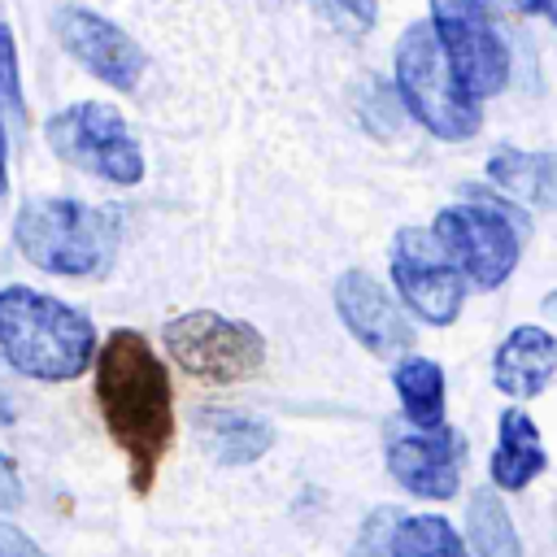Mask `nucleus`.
<instances>
[{
    "mask_svg": "<svg viewBox=\"0 0 557 557\" xmlns=\"http://www.w3.org/2000/svg\"><path fill=\"white\" fill-rule=\"evenodd\" d=\"M466 466V440L453 426H413L409 435H396L387 448V470L392 479L426 500H448L461 483Z\"/></svg>",
    "mask_w": 557,
    "mask_h": 557,
    "instance_id": "11",
    "label": "nucleus"
},
{
    "mask_svg": "<svg viewBox=\"0 0 557 557\" xmlns=\"http://www.w3.org/2000/svg\"><path fill=\"white\" fill-rule=\"evenodd\" d=\"M44 135L61 161H70L91 178H104L117 187H135L144 178V148L131 135L126 117L104 100L65 104L61 113L48 117Z\"/></svg>",
    "mask_w": 557,
    "mask_h": 557,
    "instance_id": "5",
    "label": "nucleus"
},
{
    "mask_svg": "<svg viewBox=\"0 0 557 557\" xmlns=\"http://www.w3.org/2000/svg\"><path fill=\"white\" fill-rule=\"evenodd\" d=\"M13 239L35 270L65 278H96L113 265L122 218L117 209L83 205L70 196H35L17 209Z\"/></svg>",
    "mask_w": 557,
    "mask_h": 557,
    "instance_id": "3",
    "label": "nucleus"
},
{
    "mask_svg": "<svg viewBox=\"0 0 557 557\" xmlns=\"http://www.w3.org/2000/svg\"><path fill=\"white\" fill-rule=\"evenodd\" d=\"M509 4H513L518 13H544V17L553 13V0H509Z\"/></svg>",
    "mask_w": 557,
    "mask_h": 557,
    "instance_id": "26",
    "label": "nucleus"
},
{
    "mask_svg": "<svg viewBox=\"0 0 557 557\" xmlns=\"http://www.w3.org/2000/svg\"><path fill=\"white\" fill-rule=\"evenodd\" d=\"M0 357L39 383H70L96 366V326L83 309L35 292L0 287Z\"/></svg>",
    "mask_w": 557,
    "mask_h": 557,
    "instance_id": "2",
    "label": "nucleus"
},
{
    "mask_svg": "<svg viewBox=\"0 0 557 557\" xmlns=\"http://www.w3.org/2000/svg\"><path fill=\"white\" fill-rule=\"evenodd\" d=\"M466 535H470V548L479 557H522V544H518V531L500 505L496 492H474L470 505H466Z\"/></svg>",
    "mask_w": 557,
    "mask_h": 557,
    "instance_id": "18",
    "label": "nucleus"
},
{
    "mask_svg": "<svg viewBox=\"0 0 557 557\" xmlns=\"http://www.w3.org/2000/svg\"><path fill=\"white\" fill-rule=\"evenodd\" d=\"M392 283L405 309L426 326H448L461 313V300L470 287L461 270L448 261V252L440 248L435 231H418V226H400L392 239Z\"/></svg>",
    "mask_w": 557,
    "mask_h": 557,
    "instance_id": "8",
    "label": "nucleus"
},
{
    "mask_svg": "<svg viewBox=\"0 0 557 557\" xmlns=\"http://www.w3.org/2000/svg\"><path fill=\"white\" fill-rule=\"evenodd\" d=\"M318 4L344 30H370L374 17H379V0H318Z\"/></svg>",
    "mask_w": 557,
    "mask_h": 557,
    "instance_id": "22",
    "label": "nucleus"
},
{
    "mask_svg": "<svg viewBox=\"0 0 557 557\" xmlns=\"http://www.w3.org/2000/svg\"><path fill=\"white\" fill-rule=\"evenodd\" d=\"M96 405L131 466V487L148 492L174 444V387L165 361L139 331H109L96 348Z\"/></svg>",
    "mask_w": 557,
    "mask_h": 557,
    "instance_id": "1",
    "label": "nucleus"
},
{
    "mask_svg": "<svg viewBox=\"0 0 557 557\" xmlns=\"http://www.w3.org/2000/svg\"><path fill=\"white\" fill-rule=\"evenodd\" d=\"M335 309L348 326V335L374 352V357H400L413 348V326L400 313V305L383 292V283L366 270H348L335 283Z\"/></svg>",
    "mask_w": 557,
    "mask_h": 557,
    "instance_id": "12",
    "label": "nucleus"
},
{
    "mask_svg": "<svg viewBox=\"0 0 557 557\" xmlns=\"http://www.w3.org/2000/svg\"><path fill=\"white\" fill-rule=\"evenodd\" d=\"M431 26L457 65L461 83L487 100L509 83V48L496 30L487 0H431Z\"/></svg>",
    "mask_w": 557,
    "mask_h": 557,
    "instance_id": "9",
    "label": "nucleus"
},
{
    "mask_svg": "<svg viewBox=\"0 0 557 557\" xmlns=\"http://www.w3.org/2000/svg\"><path fill=\"white\" fill-rule=\"evenodd\" d=\"M0 557H48V553L13 522H0Z\"/></svg>",
    "mask_w": 557,
    "mask_h": 557,
    "instance_id": "23",
    "label": "nucleus"
},
{
    "mask_svg": "<svg viewBox=\"0 0 557 557\" xmlns=\"http://www.w3.org/2000/svg\"><path fill=\"white\" fill-rule=\"evenodd\" d=\"M52 30H57L61 48L87 74L109 83L113 91H135L139 87V78L148 70V57L117 22H109V17H100V13L83 9V4H65V9H57Z\"/></svg>",
    "mask_w": 557,
    "mask_h": 557,
    "instance_id": "10",
    "label": "nucleus"
},
{
    "mask_svg": "<svg viewBox=\"0 0 557 557\" xmlns=\"http://www.w3.org/2000/svg\"><path fill=\"white\" fill-rule=\"evenodd\" d=\"M544 466L548 457H544L535 422L522 409H505L496 426V448H492V483L500 492H522Z\"/></svg>",
    "mask_w": 557,
    "mask_h": 557,
    "instance_id": "14",
    "label": "nucleus"
},
{
    "mask_svg": "<svg viewBox=\"0 0 557 557\" xmlns=\"http://www.w3.org/2000/svg\"><path fill=\"white\" fill-rule=\"evenodd\" d=\"M431 231L470 287H500L522 257L518 222L496 205H448L435 213Z\"/></svg>",
    "mask_w": 557,
    "mask_h": 557,
    "instance_id": "6",
    "label": "nucleus"
},
{
    "mask_svg": "<svg viewBox=\"0 0 557 557\" xmlns=\"http://www.w3.org/2000/svg\"><path fill=\"white\" fill-rule=\"evenodd\" d=\"M553 374H557V335H548L544 326H513L496 348L492 383L513 400L540 396L553 383Z\"/></svg>",
    "mask_w": 557,
    "mask_h": 557,
    "instance_id": "13",
    "label": "nucleus"
},
{
    "mask_svg": "<svg viewBox=\"0 0 557 557\" xmlns=\"http://www.w3.org/2000/svg\"><path fill=\"white\" fill-rule=\"evenodd\" d=\"M392 548H396V557H466L461 535L440 513L400 518L396 535H392Z\"/></svg>",
    "mask_w": 557,
    "mask_h": 557,
    "instance_id": "19",
    "label": "nucleus"
},
{
    "mask_svg": "<svg viewBox=\"0 0 557 557\" xmlns=\"http://www.w3.org/2000/svg\"><path fill=\"white\" fill-rule=\"evenodd\" d=\"M22 500V487H17V474H13V466H9V457L0 453V509H9V505H17Z\"/></svg>",
    "mask_w": 557,
    "mask_h": 557,
    "instance_id": "24",
    "label": "nucleus"
},
{
    "mask_svg": "<svg viewBox=\"0 0 557 557\" xmlns=\"http://www.w3.org/2000/svg\"><path fill=\"white\" fill-rule=\"evenodd\" d=\"M200 440L222 466H244V461H257L274 444V431L261 418L209 409V413H200Z\"/></svg>",
    "mask_w": 557,
    "mask_h": 557,
    "instance_id": "16",
    "label": "nucleus"
},
{
    "mask_svg": "<svg viewBox=\"0 0 557 557\" xmlns=\"http://www.w3.org/2000/svg\"><path fill=\"white\" fill-rule=\"evenodd\" d=\"M396 96L435 139H470L483 126V100L461 83L431 22H409L396 39Z\"/></svg>",
    "mask_w": 557,
    "mask_h": 557,
    "instance_id": "4",
    "label": "nucleus"
},
{
    "mask_svg": "<svg viewBox=\"0 0 557 557\" xmlns=\"http://www.w3.org/2000/svg\"><path fill=\"white\" fill-rule=\"evenodd\" d=\"M487 178L509 191L522 205L553 209L557 205V157L553 152H522V148H496L487 157Z\"/></svg>",
    "mask_w": 557,
    "mask_h": 557,
    "instance_id": "15",
    "label": "nucleus"
},
{
    "mask_svg": "<svg viewBox=\"0 0 557 557\" xmlns=\"http://www.w3.org/2000/svg\"><path fill=\"white\" fill-rule=\"evenodd\" d=\"M0 122L26 126V100H22V70H17V44L13 30L0 22Z\"/></svg>",
    "mask_w": 557,
    "mask_h": 557,
    "instance_id": "20",
    "label": "nucleus"
},
{
    "mask_svg": "<svg viewBox=\"0 0 557 557\" xmlns=\"http://www.w3.org/2000/svg\"><path fill=\"white\" fill-rule=\"evenodd\" d=\"M4 191H9V126L0 122V205H4Z\"/></svg>",
    "mask_w": 557,
    "mask_h": 557,
    "instance_id": "25",
    "label": "nucleus"
},
{
    "mask_svg": "<svg viewBox=\"0 0 557 557\" xmlns=\"http://www.w3.org/2000/svg\"><path fill=\"white\" fill-rule=\"evenodd\" d=\"M170 357L191 374V379H209V383H239L252 379L265 361V339L257 335V326L196 309L183 313L174 322H165L161 331Z\"/></svg>",
    "mask_w": 557,
    "mask_h": 557,
    "instance_id": "7",
    "label": "nucleus"
},
{
    "mask_svg": "<svg viewBox=\"0 0 557 557\" xmlns=\"http://www.w3.org/2000/svg\"><path fill=\"white\" fill-rule=\"evenodd\" d=\"M392 387L400 396V409L413 426H440L444 422V370L431 357H405L392 374Z\"/></svg>",
    "mask_w": 557,
    "mask_h": 557,
    "instance_id": "17",
    "label": "nucleus"
},
{
    "mask_svg": "<svg viewBox=\"0 0 557 557\" xmlns=\"http://www.w3.org/2000/svg\"><path fill=\"white\" fill-rule=\"evenodd\" d=\"M396 522H400V513H396L392 505L374 509V513H370V518L357 527V540H352L348 557H396V548H392Z\"/></svg>",
    "mask_w": 557,
    "mask_h": 557,
    "instance_id": "21",
    "label": "nucleus"
}]
</instances>
